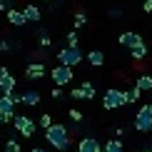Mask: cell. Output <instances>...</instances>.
Listing matches in <instances>:
<instances>
[{
    "label": "cell",
    "instance_id": "obj_35",
    "mask_svg": "<svg viewBox=\"0 0 152 152\" xmlns=\"http://www.w3.org/2000/svg\"><path fill=\"white\" fill-rule=\"evenodd\" d=\"M0 125H3V115H0Z\"/></svg>",
    "mask_w": 152,
    "mask_h": 152
},
{
    "label": "cell",
    "instance_id": "obj_25",
    "mask_svg": "<svg viewBox=\"0 0 152 152\" xmlns=\"http://www.w3.org/2000/svg\"><path fill=\"white\" fill-rule=\"evenodd\" d=\"M50 125H53V115H40V127H50Z\"/></svg>",
    "mask_w": 152,
    "mask_h": 152
},
{
    "label": "cell",
    "instance_id": "obj_17",
    "mask_svg": "<svg viewBox=\"0 0 152 152\" xmlns=\"http://www.w3.org/2000/svg\"><path fill=\"white\" fill-rule=\"evenodd\" d=\"M102 152H125V147H122V142H120V140H107L102 145Z\"/></svg>",
    "mask_w": 152,
    "mask_h": 152
},
{
    "label": "cell",
    "instance_id": "obj_36",
    "mask_svg": "<svg viewBox=\"0 0 152 152\" xmlns=\"http://www.w3.org/2000/svg\"><path fill=\"white\" fill-rule=\"evenodd\" d=\"M142 152H152V150H142Z\"/></svg>",
    "mask_w": 152,
    "mask_h": 152
},
{
    "label": "cell",
    "instance_id": "obj_14",
    "mask_svg": "<svg viewBox=\"0 0 152 152\" xmlns=\"http://www.w3.org/2000/svg\"><path fill=\"white\" fill-rule=\"evenodd\" d=\"M23 12H25V20L28 23H37L40 20V8H35V5H25Z\"/></svg>",
    "mask_w": 152,
    "mask_h": 152
},
{
    "label": "cell",
    "instance_id": "obj_8",
    "mask_svg": "<svg viewBox=\"0 0 152 152\" xmlns=\"http://www.w3.org/2000/svg\"><path fill=\"white\" fill-rule=\"evenodd\" d=\"M77 152H102V145L95 140V137H82L77 142Z\"/></svg>",
    "mask_w": 152,
    "mask_h": 152
},
{
    "label": "cell",
    "instance_id": "obj_20",
    "mask_svg": "<svg viewBox=\"0 0 152 152\" xmlns=\"http://www.w3.org/2000/svg\"><path fill=\"white\" fill-rule=\"evenodd\" d=\"M82 90H85V100H92L95 97V85H92V82H82Z\"/></svg>",
    "mask_w": 152,
    "mask_h": 152
},
{
    "label": "cell",
    "instance_id": "obj_3",
    "mask_svg": "<svg viewBox=\"0 0 152 152\" xmlns=\"http://www.w3.org/2000/svg\"><path fill=\"white\" fill-rule=\"evenodd\" d=\"M135 130L137 132H152V105H142L140 112L135 115Z\"/></svg>",
    "mask_w": 152,
    "mask_h": 152
},
{
    "label": "cell",
    "instance_id": "obj_33",
    "mask_svg": "<svg viewBox=\"0 0 152 152\" xmlns=\"http://www.w3.org/2000/svg\"><path fill=\"white\" fill-rule=\"evenodd\" d=\"M3 75H8V67H3V65H0V77H3Z\"/></svg>",
    "mask_w": 152,
    "mask_h": 152
},
{
    "label": "cell",
    "instance_id": "obj_32",
    "mask_svg": "<svg viewBox=\"0 0 152 152\" xmlns=\"http://www.w3.org/2000/svg\"><path fill=\"white\" fill-rule=\"evenodd\" d=\"M0 10H5V12H8V0H0Z\"/></svg>",
    "mask_w": 152,
    "mask_h": 152
},
{
    "label": "cell",
    "instance_id": "obj_27",
    "mask_svg": "<svg viewBox=\"0 0 152 152\" xmlns=\"http://www.w3.org/2000/svg\"><path fill=\"white\" fill-rule=\"evenodd\" d=\"M67 115H70V120H72L75 125H77L80 120H82V112H80V110H70V112H67Z\"/></svg>",
    "mask_w": 152,
    "mask_h": 152
},
{
    "label": "cell",
    "instance_id": "obj_1",
    "mask_svg": "<svg viewBox=\"0 0 152 152\" xmlns=\"http://www.w3.org/2000/svg\"><path fill=\"white\" fill-rule=\"evenodd\" d=\"M45 140L53 145L55 150H60V152H67V150H70V145H72L70 130H67L65 125H60V122H53V125L45 130Z\"/></svg>",
    "mask_w": 152,
    "mask_h": 152
},
{
    "label": "cell",
    "instance_id": "obj_4",
    "mask_svg": "<svg viewBox=\"0 0 152 152\" xmlns=\"http://www.w3.org/2000/svg\"><path fill=\"white\" fill-rule=\"evenodd\" d=\"M122 105H125V92L110 87V90L105 92V97H102V107L105 110H117V107H122Z\"/></svg>",
    "mask_w": 152,
    "mask_h": 152
},
{
    "label": "cell",
    "instance_id": "obj_16",
    "mask_svg": "<svg viewBox=\"0 0 152 152\" xmlns=\"http://www.w3.org/2000/svg\"><path fill=\"white\" fill-rule=\"evenodd\" d=\"M140 95H142V90L135 85L132 90H127V92H125V105H135L137 100H140Z\"/></svg>",
    "mask_w": 152,
    "mask_h": 152
},
{
    "label": "cell",
    "instance_id": "obj_18",
    "mask_svg": "<svg viewBox=\"0 0 152 152\" xmlns=\"http://www.w3.org/2000/svg\"><path fill=\"white\" fill-rule=\"evenodd\" d=\"M135 85L140 87L142 92H145V90H152V75H140V77L135 80Z\"/></svg>",
    "mask_w": 152,
    "mask_h": 152
},
{
    "label": "cell",
    "instance_id": "obj_9",
    "mask_svg": "<svg viewBox=\"0 0 152 152\" xmlns=\"http://www.w3.org/2000/svg\"><path fill=\"white\" fill-rule=\"evenodd\" d=\"M45 72H48V70H45L42 62H30V65L25 67V77H28V80H40Z\"/></svg>",
    "mask_w": 152,
    "mask_h": 152
},
{
    "label": "cell",
    "instance_id": "obj_13",
    "mask_svg": "<svg viewBox=\"0 0 152 152\" xmlns=\"http://www.w3.org/2000/svg\"><path fill=\"white\" fill-rule=\"evenodd\" d=\"M85 58H87V62H90L92 67H102L105 65V55L100 53V50H92V53H87Z\"/></svg>",
    "mask_w": 152,
    "mask_h": 152
},
{
    "label": "cell",
    "instance_id": "obj_19",
    "mask_svg": "<svg viewBox=\"0 0 152 152\" xmlns=\"http://www.w3.org/2000/svg\"><path fill=\"white\" fill-rule=\"evenodd\" d=\"M23 102L25 105H37V102H40V92H37V90H28L23 95Z\"/></svg>",
    "mask_w": 152,
    "mask_h": 152
},
{
    "label": "cell",
    "instance_id": "obj_23",
    "mask_svg": "<svg viewBox=\"0 0 152 152\" xmlns=\"http://www.w3.org/2000/svg\"><path fill=\"white\" fill-rule=\"evenodd\" d=\"M37 37H40V45H42V48H50V45H53V40H50V35L45 33V30H40V35H37Z\"/></svg>",
    "mask_w": 152,
    "mask_h": 152
},
{
    "label": "cell",
    "instance_id": "obj_5",
    "mask_svg": "<svg viewBox=\"0 0 152 152\" xmlns=\"http://www.w3.org/2000/svg\"><path fill=\"white\" fill-rule=\"evenodd\" d=\"M12 122H15V130L20 132L23 137L35 135V120H33V117H28V115H15V117H12Z\"/></svg>",
    "mask_w": 152,
    "mask_h": 152
},
{
    "label": "cell",
    "instance_id": "obj_15",
    "mask_svg": "<svg viewBox=\"0 0 152 152\" xmlns=\"http://www.w3.org/2000/svg\"><path fill=\"white\" fill-rule=\"evenodd\" d=\"M137 40H142L137 33H122V35H120V45H122V48H132Z\"/></svg>",
    "mask_w": 152,
    "mask_h": 152
},
{
    "label": "cell",
    "instance_id": "obj_28",
    "mask_svg": "<svg viewBox=\"0 0 152 152\" xmlns=\"http://www.w3.org/2000/svg\"><path fill=\"white\" fill-rule=\"evenodd\" d=\"M10 100H12V105H20L23 102V95H15V90L10 92Z\"/></svg>",
    "mask_w": 152,
    "mask_h": 152
},
{
    "label": "cell",
    "instance_id": "obj_34",
    "mask_svg": "<svg viewBox=\"0 0 152 152\" xmlns=\"http://www.w3.org/2000/svg\"><path fill=\"white\" fill-rule=\"evenodd\" d=\"M33 152H45V150H42V147H33Z\"/></svg>",
    "mask_w": 152,
    "mask_h": 152
},
{
    "label": "cell",
    "instance_id": "obj_21",
    "mask_svg": "<svg viewBox=\"0 0 152 152\" xmlns=\"http://www.w3.org/2000/svg\"><path fill=\"white\" fill-rule=\"evenodd\" d=\"M72 20H75V30H77V28H82V25L87 23V18H85V12H75Z\"/></svg>",
    "mask_w": 152,
    "mask_h": 152
},
{
    "label": "cell",
    "instance_id": "obj_12",
    "mask_svg": "<svg viewBox=\"0 0 152 152\" xmlns=\"http://www.w3.org/2000/svg\"><path fill=\"white\" fill-rule=\"evenodd\" d=\"M8 23L20 28V25H25L28 20H25V12H23V10H8Z\"/></svg>",
    "mask_w": 152,
    "mask_h": 152
},
{
    "label": "cell",
    "instance_id": "obj_10",
    "mask_svg": "<svg viewBox=\"0 0 152 152\" xmlns=\"http://www.w3.org/2000/svg\"><path fill=\"white\" fill-rule=\"evenodd\" d=\"M130 55H132V58H135L137 62H140V60H145V58H147V45H145L142 40H137L135 45L130 48Z\"/></svg>",
    "mask_w": 152,
    "mask_h": 152
},
{
    "label": "cell",
    "instance_id": "obj_2",
    "mask_svg": "<svg viewBox=\"0 0 152 152\" xmlns=\"http://www.w3.org/2000/svg\"><path fill=\"white\" fill-rule=\"evenodd\" d=\"M85 60V55H82V50L77 45H67V48H62L58 50V62H62V65H70V67H77L80 62Z\"/></svg>",
    "mask_w": 152,
    "mask_h": 152
},
{
    "label": "cell",
    "instance_id": "obj_30",
    "mask_svg": "<svg viewBox=\"0 0 152 152\" xmlns=\"http://www.w3.org/2000/svg\"><path fill=\"white\" fill-rule=\"evenodd\" d=\"M142 10H145V12H152V0H145V3H142Z\"/></svg>",
    "mask_w": 152,
    "mask_h": 152
},
{
    "label": "cell",
    "instance_id": "obj_7",
    "mask_svg": "<svg viewBox=\"0 0 152 152\" xmlns=\"http://www.w3.org/2000/svg\"><path fill=\"white\" fill-rule=\"evenodd\" d=\"M0 115H3V122H12L15 117V105H12L10 95H0Z\"/></svg>",
    "mask_w": 152,
    "mask_h": 152
},
{
    "label": "cell",
    "instance_id": "obj_24",
    "mask_svg": "<svg viewBox=\"0 0 152 152\" xmlns=\"http://www.w3.org/2000/svg\"><path fill=\"white\" fill-rule=\"evenodd\" d=\"M5 152H20V142L8 140V145H5Z\"/></svg>",
    "mask_w": 152,
    "mask_h": 152
},
{
    "label": "cell",
    "instance_id": "obj_31",
    "mask_svg": "<svg viewBox=\"0 0 152 152\" xmlns=\"http://www.w3.org/2000/svg\"><path fill=\"white\" fill-rule=\"evenodd\" d=\"M0 50H3V53H8V50H10V42L3 40V42H0Z\"/></svg>",
    "mask_w": 152,
    "mask_h": 152
},
{
    "label": "cell",
    "instance_id": "obj_11",
    "mask_svg": "<svg viewBox=\"0 0 152 152\" xmlns=\"http://www.w3.org/2000/svg\"><path fill=\"white\" fill-rule=\"evenodd\" d=\"M12 90H15V77L8 72V75H3V77H0V92H3V95H10Z\"/></svg>",
    "mask_w": 152,
    "mask_h": 152
},
{
    "label": "cell",
    "instance_id": "obj_29",
    "mask_svg": "<svg viewBox=\"0 0 152 152\" xmlns=\"http://www.w3.org/2000/svg\"><path fill=\"white\" fill-rule=\"evenodd\" d=\"M53 97H55V100H62V90H60V85H55V87H53Z\"/></svg>",
    "mask_w": 152,
    "mask_h": 152
},
{
    "label": "cell",
    "instance_id": "obj_22",
    "mask_svg": "<svg viewBox=\"0 0 152 152\" xmlns=\"http://www.w3.org/2000/svg\"><path fill=\"white\" fill-rule=\"evenodd\" d=\"M65 40H67V45H72V48H75V45L80 42V37H77V33H75V30H70V33L65 35Z\"/></svg>",
    "mask_w": 152,
    "mask_h": 152
},
{
    "label": "cell",
    "instance_id": "obj_26",
    "mask_svg": "<svg viewBox=\"0 0 152 152\" xmlns=\"http://www.w3.org/2000/svg\"><path fill=\"white\" fill-rule=\"evenodd\" d=\"M70 97H75V100H85V90H82V87H75V90L70 92Z\"/></svg>",
    "mask_w": 152,
    "mask_h": 152
},
{
    "label": "cell",
    "instance_id": "obj_6",
    "mask_svg": "<svg viewBox=\"0 0 152 152\" xmlns=\"http://www.w3.org/2000/svg\"><path fill=\"white\" fill-rule=\"evenodd\" d=\"M50 75H53L55 85L62 87V85H67V82L72 80V67H70V65H62V62H60V65L53 67V72H50Z\"/></svg>",
    "mask_w": 152,
    "mask_h": 152
}]
</instances>
